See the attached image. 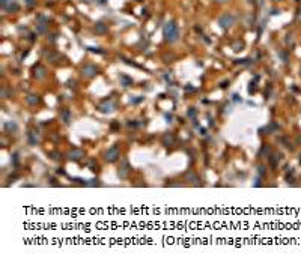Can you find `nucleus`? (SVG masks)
<instances>
[{
  "label": "nucleus",
  "instance_id": "1",
  "mask_svg": "<svg viewBox=\"0 0 301 263\" xmlns=\"http://www.w3.org/2000/svg\"><path fill=\"white\" fill-rule=\"evenodd\" d=\"M163 33H164V39L169 41V42H175L179 38V29H178V26H176L175 21L166 23L164 29H163Z\"/></svg>",
  "mask_w": 301,
  "mask_h": 263
},
{
  "label": "nucleus",
  "instance_id": "2",
  "mask_svg": "<svg viewBox=\"0 0 301 263\" xmlns=\"http://www.w3.org/2000/svg\"><path fill=\"white\" fill-rule=\"evenodd\" d=\"M233 23H235V17L232 15V14H223L220 18H218V24L223 27V29H229V27H232L233 26Z\"/></svg>",
  "mask_w": 301,
  "mask_h": 263
},
{
  "label": "nucleus",
  "instance_id": "3",
  "mask_svg": "<svg viewBox=\"0 0 301 263\" xmlns=\"http://www.w3.org/2000/svg\"><path fill=\"white\" fill-rule=\"evenodd\" d=\"M48 27V20L44 17V15H38L36 17V30L39 33H44Z\"/></svg>",
  "mask_w": 301,
  "mask_h": 263
},
{
  "label": "nucleus",
  "instance_id": "4",
  "mask_svg": "<svg viewBox=\"0 0 301 263\" xmlns=\"http://www.w3.org/2000/svg\"><path fill=\"white\" fill-rule=\"evenodd\" d=\"M81 74L84 75V77H93V75H96L98 74V68L95 66V65H84L83 68H81Z\"/></svg>",
  "mask_w": 301,
  "mask_h": 263
},
{
  "label": "nucleus",
  "instance_id": "5",
  "mask_svg": "<svg viewBox=\"0 0 301 263\" xmlns=\"http://www.w3.org/2000/svg\"><path fill=\"white\" fill-rule=\"evenodd\" d=\"M118 157H119V148H118V146H113V148H110V149L106 152V160L110 161V163L116 161Z\"/></svg>",
  "mask_w": 301,
  "mask_h": 263
},
{
  "label": "nucleus",
  "instance_id": "6",
  "mask_svg": "<svg viewBox=\"0 0 301 263\" xmlns=\"http://www.w3.org/2000/svg\"><path fill=\"white\" fill-rule=\"evenodd\" d=\"M0 3H2V8L12 12V11H17L18 9V5L14 2V0H0Z\"/></svg>",
  "mask_w": 301,
  "mask_h": 263
},
{
  "label": "nucleus",
  "instance_id": "7",
  "mask_svg": "<svg viewBox=\"0 0 301 263\" xmlns=\"http://www.w3.org/2000/svg\"><path fill=\"white\" fill-rule=\"evenodd\" d=\"M83 157H84V152H83L81 149H72V151L68 152V160L77 161V160H80V158H83Z\"/></svg>",
  "mask_w": 301,
  "mask_h": 263
},
{
  "label": "nucleus",
  "instance_id": "8",
  "mask_svg": "<svg viewBox=\"0 0 301 263\" xmlns=\"http://www.w3.org/2000/svg\"><path fill=\"white\" fill-rule=\"evenodd\" d=\"M98 108H99V111H103V113H112L113 108H115V105H113L112 101H104L103 104H99Z\"/></svg>",
  "mask_w": 301,
  "mask_h": 263
},
{
  "label": "nucleus",
  "instance_id": "9",
  "mask_svg": "<svg viewBox=\"0 0 301 263\" xmlns=\"http://www.w3.org/2000/svg\"><path fill=\"white\" fill-rule=\"evenodd\" d=\"M93 29H95L96 33H106V32H107V26H106L104 23H96Z\"/></svg>",
  "mask_w": 301,
  "mask_h": 263
},
{
  "label": "nucleus",
  "instance_id": "10",
  "mask_svg": "<svg viewBox=\"0 0 301 263\" xmlns=\"http://www.w3.org/2000/svg\"><path fill=\"white\" fill-rule=\"evenodd\" d=\"M44 54H45V57H47L50 62H53V63L59 60V54H56V53H53V51H45Z\"/></svg>",
  "mask_w": 301,
  "mask_h": 263
},
{
  "label": "nucleus",
  "instance_id": "11",
  "mask_svg": "<svg viewBox=\"0 0 301 263\" xmlns=\"http://www.w3.org/2000/svg\"><path fill=\"white\" fill-rule=\"evenodd\" d=\"M35 77H36V78H44V77H45V68H42V66H35Z\"/></svg>",
  "mask_w": 301,
  "mask_h": 263
},
{
  "label": "nucleus",
  "instance_id": "12",
  "mask_svg": "<svg viewBox=\"0 0 301 263\" xmlns=\"http://www.w3.org/2000/svg\"><path fill=\"white\" fill-rule=\"evenodd\" d=\"M60 116H62V119H63V122L65 123H68L69 120H71V111L68 110V108H65V110H62V113H60Z\"/></svg>",
  "mask_w": 301,
  "mask_h": 263
},
{
  "label": "nucleus",
  "instance_id": "13",
  "mask_svg": "<svg viewBox=\"0 0 301 263\" xmlns=\"http://www.w3.org/2000/svg\"><path fill=\"white\" fill-rule=\"evenodd\" d=\"M36 142H38L36 133H35V131H30V133H29V143L30 145H36Z\"/></svg>",
  "mask_w": 301,
  "mask_h": 263
},
{
  "label": "nucleus",
  "instance_id": "14",
  "mask_svg": "<svg viewBox=\"0 0 301 263\" xmlns=\"http://www.w3.org/2000/svg\"><path fill=\"white\" fill-rule=\"evenodd\" d=\"M26 99H27V102H29V104H32V105H33V104H36V102H39V98H38L36 95H27V96H26Z\"/></svg>",
  "mask_w": 301,
  "mask_h": 263
},
{
  "label": "nucleus",
  "instance_id": "15",
  "mask_svg": "<svg viewBox=\"0 0 301 263\" xmlns=\"http://www.w3.org/2000/svg\"><path fill=\"white\" fill-rule=\"evenodd\" d=\"M121 81H122V84H124V86H130V84H133V80H131V78H128V77H125V75H122V77H121Z\"/></svg>",
  "mask_w": 301,
  "mask_h": 263
},
{
  "label": "nucleus",
  "instance_id": "16",
  "mask_svg": "<svg viewBox=\"0 0 301 263\" xmlns=\"http://www.w3.org/2000/svg\"><path fill=\"white\" fill-rule=\"evenodd\" d=\"M6 129H8V131H15V129H17V125H15L14 122H8V123H6Z\"/></svg>",
  "mask_w": 301,
  "mask_h": 263
},
{
  "label": "nucleus",
  "instance_id": "17",
  "mask_svg": "<svg viewBox=\"0 0 301 263\" xmlns=\"http://www.w3.org/2000/svg\"><path fill=\"white\" fill-rule=\"evenodd\" d=\"M241 48H242V42H239V41H238V42H235V44H233V50H235V51H239Z\"/></svg>",
  "mask_w": 301,
  "mask_h": 263
},
{
  "label": "nucleus",
  "instance_id": "18",
  "mask_svg": "<svg viewBox=\"0 0 301 263\" xmlns=\"http://www.w3.org/2000/svg\"><path fill=\"white\" fill-rule=\"evenodd\" d=\"M167 142L172 145V143H173V137H172V136H164V143H167Z\"/></svg>",
  "mask_w": 301,
  "mask_h": 263
},
{
  "label": "nucleus",
  "instance_id": "19",
  "mask_svg": "<svg viewBox=\"0 0 301 263\" xmlns=\"http://www.w3.org/2000/svg\"><path fill=\"white\" fill-rule=\"evenodd\" d=\"M24 2H26L29 6H33V5H35V0H24Z\"/></svg>",
  "mask_w": 301,
  "mask_h": 263
},
{
  "label": "nucleus",
  "instance_id": "20",
  "mask_svg": "<svg viewBox=\"0 0 301 263\" xmlns=\"http://www.w3.org/2000/svg\"><path fill=\"white\" fill-rule=\"evenodd\" d=\"M194 114H196V110H190V111H188V116H190V117H193Z\"/></svg>",
  "mask_w": 301,
  "mask_h": 263
},
{
  "label": "nucleus",
  "instance_id": "21",
  "mask_svg": "<svg viewBox=\"0 0 301 263\" xmlns=\"http://www.w3.org/2000/svg\"><path fill=\"white\" fill-rule=\"evenodd\" d=\"M215 2H218V3H223V2H227V0H215Z\"/></svg>",
  "mask_w": 301,
  "mask_h": 263
},
{
  "label": "nucleus",
  "instance_id": "22",
  "mask_svg": "<svg viewBox=\"0 0 301 263\" xmlns=\"http://www.w3.org/2000/svg\"><path fill=\"white\" fill-rule=\"evenodd\" d=\"M298 17H299V18H301V9H299V14H298Z\"/></svg>",
  "mask_w": 301,
  "mask_h": 263
}]
</instances>
